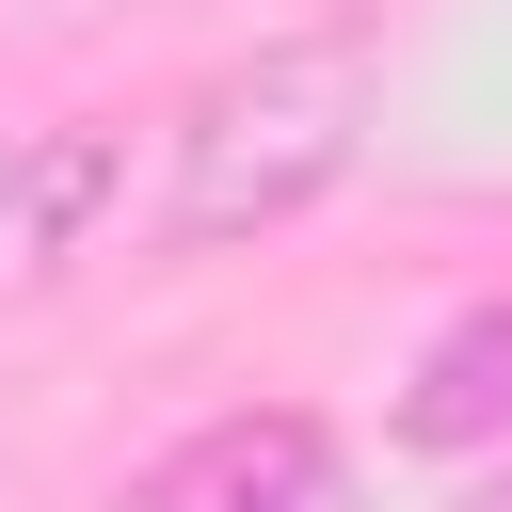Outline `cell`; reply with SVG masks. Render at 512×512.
I'll use <instances>...</instances> for the list:
<instances>
[{"label": "cell", "mask_w": 512, "mask_h": 512, "mask_svg": "<svg viewBox=\"0 0 512 512\" xmlns=\"http://www.w3.org/2000/svg\"><path fill=\"white\" fill-rule=\"evenodd\" d=\"M368 96H384V48L352 16L272 32L256 64L192 80V112L160 128V256H240V240L304 224L368 160Z\"/></svg>", "instance_id": "6da1fadb"}, {"label": "cell", "mask_w": 512, "mask_h": 512, "mask_svg": "<svg viewBox=\"0 0 512 512\" xmlns=\"http://www.w3.org/2000/svg\"><path fill=\"white\" fill-rule=\"evenodd\" d=\"M112 512H368V480L304 400H224L176 448H144L112 480Z\"/></svg>", "instance_id": "7a4b0ae2"}, {"label": "cell", "mask_w": 512, "mask_h": 512, "mask_svg": "<svg viewBox=\"0 0 512 512\" xmlns=\"http://www.w3.org/2000/svg\"><path fill=\"white\" fill-rule=\"evenodd\" d=\"M112 192H128V128H96V112L0 128V288L80 272V256H96V224H112Z\"/></svg>", "instance_id": "3957f363"}, {"label": "cell", "mask_w": 512, "mask_h": 512, "mask_svg": "<svg viewBox=\"0 0 512 512\" xmlns=\"http://www.w3.org/2000/svg\"><path fill=\"white\" fill-rule=\"evenodd\" d=\"M400 448H432V464L512 448V288H496V304H464V320L416 352V384H400Z\"/></svg>", "instance_id": "277c9868"}, {"label": "cell", "mask_w": 512, "mask_h": 512, "mask_svg": "<svg viewBox=\"0 0 512 512\" xmlns=\"http://www.w3.org/2000/svg\"><path fill=\"white\" fill-rule=\"evenodd\" d=\"M448 512H512V464H496V480H464V496H448Z\"/></svg>", "instance_id": "5b68a950"}]
</instances>
